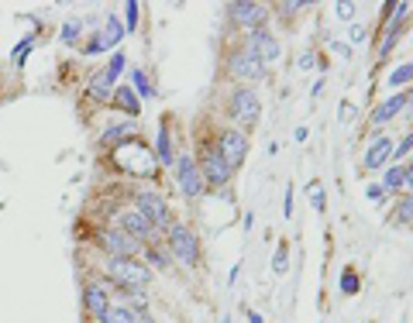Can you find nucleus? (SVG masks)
Listing matches in <instances>:
<instances>
[{"instance_id":"dca6fc26","label":"nucleus","mask_w":413,"mask_h":323,"mask_svg":"<svg viewBox=\"0 0 413 323\" xmlns=\"http://www.w3.org/2000/svg\"><path fill=\"white\" fill-rule=\"evenodd\" d=\"M121 35H124L121 21H118V14H111V17H107V28H104V35H97V41H100L104 48H114V45L121 41Z\"/></svg>"},{"instance_id":"e433bc0d","label":"nucleus","mask_w":413,"mask_h":323,"mask_svg":"<svg viewBox=\"0 0 413 323\" xmlns=\"http://www.w3.org/2000/svg\"><path fill=\"white\" fill-rule=\"evenodd\" d=\"M403 172H407V182H403V186H410V189H413V162L403 168Z\"/></svg>"},{"instance_id":"4be33fe9","label":"nucleus","mask_w":413,"mask_h":323,"mask_svg":"<svg viewBox=\"0 0 413 323\" xmlns=\"http://www.w3.org/2000/svg\"><path fill=\"white\" fill-rule=\"evenodd\" d=\"M307 196H310V206H314L317 213H324V186H321L317 179L307 186Z\"/></svg>"},{"instance_id":"cd10ccee","label":"nucleus","mask_w":413,"mask_h":323,"mask_svg":"<svg viewBox=\"0 0 413 323\" xmlns=\"http://www.w3.org/2000/svg\"><path fill=\"white\" fill-rule=\"evenodd\" d=\"M334 10H337L341 21H351V17H355V3H344V0H341V3H334Z\"/></svg>"},{"instance_id":"c9c22d12","label":"nucleus","mask_w":413,"mask_h":323,"mask_svg":"<svg viewBox=\"0 0 413 323\" xmlns=\"http://www.w3.org/2000/svg\"><path fill=\"white\" fill-rule=\"evenodd\" d=\"M382 193H386V189H382V186H369V200H379V196H382Z\"/></svg>"},{"instance_id":"f3484780","label":"nucleus","mask_w":413,"mask_h":323,"mask_svg":"<svg viewBox=\"0 0 413 323\" xmlns=\"http://www.w3.org/2000/svg\"><path fill=\"white\" fill-rule=\"evenodd\" d=\"M155 159L162 165H176V155H172V145H169V127L159 131V145H155Z\"/></svg>"},{"instance_id":"20e7f679","label":"nucleus","mask_w":413,"mask_h":323,"mask_svg":"<svg viewBox=\"0 0 413 323\" xmlns=\"http://www.w3.org/2000/svg\"><path fill=\"white\" fill-rule=\"evenodd\" d=\"M217 152H220V159L231 165V172L245 162L248 155V138L241 131H234V127H227V131H220V138H217Z\"/></svg>"},{"instance_id":"ddd939ff","label":"nucleus","mask_w":413,"mask_h":323,"mask_svg":"<svg viewBox=\"0 0 413 323\" xmlns=\"http://www.w3.org/2000/svg\"><path fill=\"white\" fill-rule=\"evenodd\" d=\"M83 306H86V313H90V317H97V320H100V317L107 313V306H111V303H107V289H104V285H97V282H90L86 289H83Z\"/></svg>"},{"instance_id":"a878e982","label":"nucleus","mask_w":413,"mask_h":323,"mask_svg":"<svg viewBox=\"0 0 413 323\" xmlns=\"http://www.w3.org/2000/svg\"><path fill=\"white\" fill-rule=\"evenodd\" d=\"M413 220V193L407 200H400V213H396V224H410Z\"/></svg>"},{"instance_id":"f03ea898","label":"nucleus","mask_w":413,"mask_h":323,"mask_svg":"<svg viewBox=\"0 0 413 323\" xmlns=\"http://www.w3.org/2000/svg\"><path fill=\"white\" fill-rule=\"evenodd\" d=\"M169 251H172V258H179L183 265H197V258H200V241H197V234H193L190 227L172 224V227H169Z\"/></svg>"},{"instance_id":"9b49d317","label":"nucleus","mask_w":413,"mask_h":323,"mask_svg":"<svg viewBox=\"0 0 413 323\" xmlns=\"http://www.w3.org/2000/svg\"><path fill=\"white\" fill-rule=\"evenodd\" d=\"M121 231L127 234V238H134V241H152V234H155V227L138 213V210H127V213H121Z\"/></svg>"},{"instance_id":"c756f323","label":"nucleus","mask_w":413,"mask_h":323,"mask_svg":"<svg viewBox=\"0 0 413 323\" xmlns=\"http://www.w3.org/2000/svg\"><path fill=\"white\" fill-rule=\"evenodd\" d=\"M286 244H279V251H276V261H272V268H276V272H279V275H283V272H286Z\"/></svg>"},{"instance_id":"f704fd0d","label":"nucleus","mask_w":413,"mask_h":323,"mask_svg":"<svg viewBox=\"0 0 413 323\" xmlns=\"http://www.w3.org/2000/svg\"><path fill=\"white\" fill-rule=\"evenodd\" d=\"M134 82H138V89H141V93H145V96H148V80H145V76H141V73H138V76H134Z\"/></svg>"},{"instance_id":"f8f14e48","label":"nucleus","mask_w":413,"mask_h":323,"mask_svg":"<svg viewBox=\"0 0 413 323\" xmlns=\"http://www.w3.org/2000/svg\"><path fill=\"white\" fill-rule=\"evenodd\" d=\"M100 244L111 251V258H131V254L138 251V241L127 238L124 231H104V234H100Z\"/></svg>"},{"instance_id":"4c0bfd02","label":"nucleus","mask_w":413,"mask_h":323,"mask_svg":"<svg viewBox=\"0 0 413 323\" xmlns=\"http://www.w3.org/2000/svg\"><path fill=\"white\" fill-rule=\"evenodd\" d=\"M131 323H152V317H145V313H134V320Z\"/></svg>"},{"instance_id":"6e6552de","label":"nucleus","mask_w":413,"mask_h":323,"mask_svg":"<svg viewBox=\"0 0 413 323\" xmlns=\"http://www.w3.org/2000/svg\"><path fill=\"white\" fill-rule=\"evenodd\" d=\"M248 52L265 66V62H272V59H279V41L272 38L269 31H262V28H255L251 35H248Z\"/></svg>"},{"instance_id":"393cba45","label":"nucleus","mask_w":413,"mask_h":323,"mask_svg":"<svg viewBox=\"0 0 413 323\" xmlns=\"http://www.w3.org/2000/svg\"><path fill=\"white\" fill-rule=\"evenodd\" d=\"M410 80H413V62L410 66H400L396 73H389V82H393V86H403V82H410Z\"/></svg>"},{"instance_id":"2f4dec72","label":"nucleus","mask_w":413,"mask_h":323,"mask_svg":"<svg viewBox=\"0 0 413 323\" xmlns=\"http://www.w3.org/2000/svg\"><path fill=\"white\" fill-rule=\"evenodd\" d=\"M413 148V134H407V138H403V141H400V148H396V152H393V159H403V155H407V152H410Z\"/></svg>"},{"instance_id":"f257e3e1","label":"nucleus","mask_w":413,"mask_h":323,"mask_svg":"<svg viewBox=\"0 0 413 323\" xmlns=\"http://www.w3.org/2000/svg\"><path fill=\"white\" fill-rule=\"evenodd\" d=\"M107 275L118 285L131 289V292H141V289L148 285V279H152V272H148L141 261H131V258H111V261H107Z\"/></svg>"},{"instance_id":"72a5a7b5","label":"nucleus","mask_w":413,"mask_h":323,"mask_svg":"<svg viewBox=\"0 0 413 323\" xmlns=\"http://www.w3.org/2000/svg\"><path fill=\"white\" fill-rule=\"evenodd\" d=\"M300 66L310 69V66H314V52H303V55H300Z\"/></svg>"},{"instance_id":"423d86ee","label":"nucleus","mask_w":413,"mask_h":323,"mask_svg":"<svg viewBox=\"0 0 413 323\" xmlns=\"http://www.w3.org/2000/svg\"><path fill=\"white\" fill-rule=\"evenodd\" d=\"M231 114L238 117L241 124H255L258 121V114H262V100H258V93L255 89H234V96H231Z\"/></svg>"},{"instance_id":"aec40b11","label":"nucleus","mask_w":413,"mask_h":323,"mask_svg":"<svg viewBox=\"0 0 413 323\" xmlns=\"http://www.w3.org/2000/svg\"><path fill=\"white\" fill-rule=\"evenodd\" d=\"M407 182V172H403V165H393L389 172H386V179H382V189L389 193V189H400Z\"/></svg>"},{"instance_id":"5701e85b","label":"nucleus","mask_w":413,"mask_h":323,"mask_svg":"<svg viewBox=\"0 0 413 323\" xmlns=\"http://www.w3.org/2000/svg\"><path fill=\"white\" fill-rule=\"evenodd\" d=\"M90 96H93V100H107V96H111V82L104 80V76H97V80L90 82Z\"/></svg>"},{"instance_id":"a211bd4d","label":"nucleus","mask_w":413,"mask_h":323,"mask_svg":"<svg viewBox=\"0 0 413 323\" xmlns=\"http://www.w3.org/2000/svg\"><path fill=\"white\" fill-rule=\"evenodd\" d=\"M111 96H114V103H118L121 110H127V114H138V100H134V93H131L127 86H118Z\"/></svg>"},{"instance_id":"1a4fd4ad","label":"nucleus","mask_w":413,"mask_h":323,"mask_svg":"<svg viewBox=\"0 0 413 323\" xmlns=\"http://www.w3.org/2000/svg\"><path fill=\"white\" fill-rule=\"evenodd\" d=\"M227 14L238 21V24H245V28H258L262 24V17H265V7L262 3H251V0H234L231 7H227Z\"/></svg>"},{"instance_id":"7ed1b4c3","label":"nucleus","mask_w":413,"mask_h":323,"mask_svg":"<svg viewBox=\"0 0 413 323\" xmlns=\"http://www.w3.org/2000/svg\"><path fill=\"white\" fill-rule=\"evenodd\" d=\"M172 168H176V182H179L183 196H190V200L204 196L206 182H204V175H200V168H197V162L190 159V155H179Z\"/></svg>"},{"instance_id":"c85d7f7f","label":"nucleus","mask_w":413,"mask_h":323,"mask_svg":"<svg viewBox=\"0 0 413 323\" xmlns=\"http://www.w3.org/2000/svg\"><path fill=\"white\" fill-rule=\"evenodd\" d=\"M148 258H152L159 268H169V254H165L162 247H148Z\"/></svg>"},{"instance_id":"9d476101","label":"nucleus","mask_w":413,"mask_h":323,"mask_svg":"<svg viewBox=\"0 0 413 323\" xmlns=\"http://www.w3.org/2000/svg\"><path fill=\"white\" fill-rule=\"evenodd\" d=\"M231 73L241 76V80H262V76H265V66H262L248 48H241V52L231 55Z\"/></svg>"},{"instance_id":"bb28decb","label":"nucleus","mask_w":413,"mask_h":323,"mask_svg":"<svg viewBox=\"0 0 413 323\" xmlns=\"http://www.w3.org/2000/svg\"><path fill=\"white\" fill-rule=\"evenodd\" d=\"M341 292H344V296H355V292H358V275H355V272H344V275H341Z\"/></svg>"},{"instance_id":"4468645a","label":"nucleus","mask_w":413,"mask_h":323,"mask_svg":"<svg viewBox=\"0 0 413 323\" xmlns=\"http://www.w3.org/2000/svg\"><path fill=\"white\" fill-rule=\"evenodd\" d=\"M403 107H407V93H400V96H389L386 103H379V107L372 110V124H375V127L389 124L393 117H396V114H400V110H403Z\"/></svg>"},{"instance_id":"6ab92c4d","label":"nucleus","mask_w":413,"mask_h":323,"mask_svg":"<svg viewBox=\"0 0 413 323\" xmlns=\"http://www.w3.org/2000/svg\"><path fill=\"white\" fill-rule=\"evenodd\" d=\"M131 320H134V313H131L127 306H107V313L97 323H131Z\"/></svg>"},{"instance_id":"7c9ffc66","label":"nucleus","mask_w":413,"mask_h":323,"mask_svg":"<svg viewBox=\"0 0 413 323\" xmlns=\"http://www.w3.org/2000/svg\"><path fill=\"white\" fill-rule=\"evenodd\" d=\"M76 38H80V21H69L62 28V41H76Z\"/></svg>"},{"instance_id":"412c9836","label":"nucleus","mask_w":413,"mask_h":323,"mask_svg":"<svg viewBox=\"0 0 413 323\" xmlns=\"http://www.w3.org/2000/svg\"><path fill=\"white\" fill-rule=\"evenodd\" d=\"M131 131H134V127H131V124H118V127H107V131H104V138H100V141H104V145H118V141H124V138H127V134H131Z\"/></svg>"},{"instance_id":"0eeeda50","label":"nucleus","mask_w":413,"mask_h":323,"mask_svg":"<svg viewBox=\"0 0 413 323\" xmlns=\"http://www.w3.org/2000/svg\"><path fill=\"white\" fill-rule=\"evenodd\" d=\"M200 175H204V182L224 186V182H231V165L220 159V152H217V148H210V152H204V165H200Z\"/></svg>"},{"instance_id":"2eb2a0df","label":"nucleus","mask_w":413,"mask_h":323,"mask_svg":"<svg viewBox=\"0 0 413 323\" xmlns=\"http://www.w3.org/2000/svg\"><path fill=\"white\" fill-rule=\"evenodd\" d=\"M386 159H393V141L379 134V138L369 145V152H365V165H369V168H379Z\"/></svg>"},{"instance_id":"39448f33","label":"nucleus","mask_w":413,"mask_h":323,"mask_svg":"<svg viewBox=\"0 0 413 323\" xmlns=\"http://www.w3.org/2000/svg\"><path fill=\"white\" fill-rule=\"evenodd\" d=\"M134 203H138V213L159 231V227H169V206H165V200L162 196H155V193H138L134 196Z\"/></svg>"},{"instance_id":"b1692460","label":"nucleus","mask_w":413,"mask_h":323,"mask_svg":"<svg viewBox=\"0 0 413 323\" xmlns=\"http://www.w3.org/2000/svg\"><path fill=\"white\" fill-rule=\"evenodd\" d=\"M121 69H124V55H121V52H118V55L111 59V66H107V69H104L100 76H104V80H107V82H114V80H118V73H121Z\"/></svg>"},{"instance_id":"473e14b6","label":"nucleus","mask_w":413,"mask_h":323,"mask_svg":"<svg viewBox=\"0 0 413 323\" xmlns=\"http://www.w3.org/2000/svg\"><path fill=\"white\" fill-rule=\"evenodd\" d=\"M134 24H138V3L131 0L127 3V28H134Z\"/></svg>"}]
</instances>
